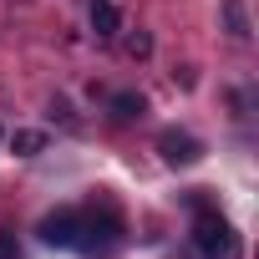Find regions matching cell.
<instances>
[{
	"mask_svg": "<svg viewBox=\"0 0 259 259\" xmlns=\"http://www.w3.org/2000/svg\"><path fill=\"white\" fill-rule=\"evenodd\" d=\"M188 203H193V234H188V239H193V254H198V259H239L244 244H239L234 224L219 213V203H213L203 188H193Z\"/></svg>",
	"mask_w": 259,
	"mask_h": 259,
	"instance_id": "6da1fadb",
	"label": "cell"
},
{
	"mask_svg": "<svg viewBox=\"0 0 259 259\" xmlns=\"http://www.w3.org/2000/svg\"><path fill=\"white\" fill-rule=\"evenodd\" d=\"M122 244V219H117V208H92V213H81V254H97V259H107L112 249Z\"/></svg>",
	"mask_w": 259,
	"mask_h": 259,
	"instance_id": "7a4b0ae2",
	"label": "cell"
},
{
	"mask_svg": "<svg viewBox=\"0 0 259 259\" xmlns=\"http://www.w3.org/2000/svg\"><path fill=\"white\" fill-rule=\"evenodd\" d=\"M41 239L51 249H76L81 244V208H56L41 219Z\"/></svg>",
	"mask_w": 259,
	"mask_h": 259,
	"instance_id": "3957f363",
	"label": "cell"
},
{
	"mask_svg": "<svg viewBox=\"0 0 259 259\" xmlns=\"http://www.w3.org/2000/svg\"><path fill=\"white\" fill-rule=\"evenodd\" d=\"M158 153H163L168 168H193V163L203 158V143H198L193 133H178V127H168V133H158Z\"/></svg>",
	"mask_w": 259,
	"mask_h": 259,
	"instance_id": "277c9868",
	"label": "cell"
},
{
	"mask_svg": "<svg viewBox=\"0 0 259 259\" xmlns=\"http://www.w3.org/2000/svg\"><path fill=\"white\" fill-rule=\"evenodd\" d=\"M112 117L117 122H138V117H148V97L143 92H112Z\"/></svg>",
	"mask_w": 259,
	"mask_h": 259,
	"instance_id": "5b68a950",
	"label": "cell"
},
{
	"mask_svg": "<svg viewBox=\"0 0 259 259\" xmlns=\"http://www.w3.org/2000/svg\"><path fill=\"white\" fill-rule=\"evenodd\" d=\"M92 31H97V41H112L122 31V16H117L112 0H92Z\"/></svg>",
	"mask_w": 259,
	"mask_h": 259,
	"instance_id": "8992f818",
	"label": "cell"
},
{
	"mask_svg": "<svg viewBox=\"0 0 259 259\" xmlns=\"http://www.w3.org/2000/svg\"><path fill=\"white\" fill-rule=\"evenodd\" d=\"M11 153H16V158L46 153V133H36V127H16V133H11Z\"/></svg>",
	"mask_w": 259,
	"mask_h": 259,
	"instance_id": "52a82bcc",
	"label": "cell"
},
{
	"mask_svg": "<svg viewBox=\"0 0 259 259\" xmlns=\"http://www.w3.org/2000/svg\"><path fill=\"white\" fill-rule=\"evenodd\" d=\"M224 16H229L234 41H249V16H244V6H239V0H224Z\"/></svg>",
	"mask_w": 259,
	"mask_h": 259,
	"instance_id": "ba28073f",
	"label": "cell"
},
{
	"mask_svg": "<svg viewBox=\"0 0 259 259\" xmlns=\"http://www.w3.org/2000/svg\"><path fill=\"white\" fill-rule=\"evenodd\" d=\"M122 51L133 56V61H143V56H153V36H148V31H133V36L122 41Z\"/></svg>",
	"mask_w": 259,
	"mask_h": 259,
	"instance_id": "9c48e42d",
	"label": "cell"
},
{
	"mask_svg": "<svg viewBox=\"0 0 259 259\" xmlns=\"http://www.w3.org/2000/svg\"><path fill=\"white\" fill-rule=\"evenodd\" d=\"M0 259H21V244H16L11 229H0Z\"/></svg>",
	"mask_w": 259,
	"mask_h": 259,
	"instance_id": "30bf717a",
	"label": "cell"
},
{
	"mask_svg": "<svg viewBox=\"0 0 259 259\" xmlns=\"http://www.w3.org/2000/svg\"><path fill=\"white\" fill-rule=\"evenodd\" d=\"M51 117H61V122H66V127H71V107H66V102H61V97H56V102H51Z\"/></svg>",
	"mask_w": 259,
	"mask_h": 259,
	"instance_id": "8fae6325",
	"label": "cell"
},
{
	"mask_svg": "<svg viewBox=\"0 0 259 259\" xmlns=\"http://www.w3.org/2000/svg\"><path fill=\"white\" fill-rule=\"evenodd\" d=\"M0 143H6V133H0Z\"/></svg>",
	"mask_w": 259,
	"mask_h": 259,
	"instance_id": "7c38bea8",
	"label": "cell"
}]
</instances>
